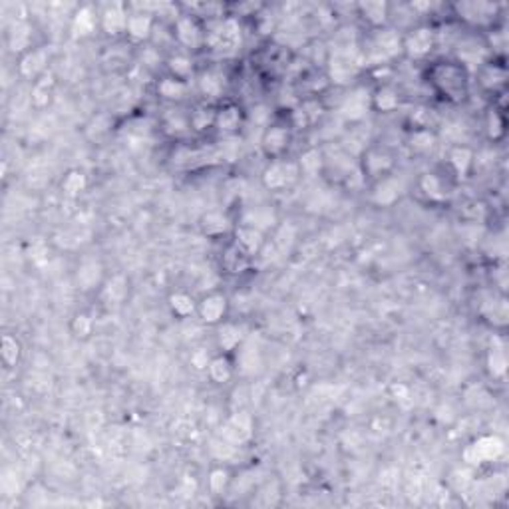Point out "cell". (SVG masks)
<instances>
[{"label":"cell","mask_w":509,"mask_h":509,"mask_svg":"<svg viewBox=\"0 0 509 509\" xmlns=\"http://www.w3.org/2000/svg\"><path fill=\"white\" fill-rule=\"evenodd\" d=\"M428 80L434 86V90L452 104L464 102L470 94V76L459 62H436L428 70Z\"/></svg>","instance_id":"6da1fadb"},{"label":"cell","mask_w":509,"mask_h":509,"mask_svg":"<svg viewBox=\"0 0 509 509\" xmlns=\"http://www.w3.org/2000/svg\"><path fill=\"white\" fill-rule=\"evenodd\" d=\"M241 44V28L235 19H225L213 22L205 28V46L219 52H231Z\"/></svg>","instance_id":"7a4b0ae2"},{"label":"cell","mask_w":509,"mask_h":509,"mask_svg":"<svg viewBox=\"0 0 509 509\" xmlns=\"http://www.w3.org/2000/svg\"><path fill=\"white\" fill-rule=\"evenodd\" d=\"M299 175H301L299 164H292L281 158L267 165V169L263 171V185L271 191H281V189L291 187L292 183L299 180Z\"/></svg>","instance_id":"3957f363"},{"label":"cell","mask_w":509,"mask_h":509,"mask_svg":"<svg viewBox=\"0 0 509 509\" xmlns=\"http://www.w3.org/2000/svg\"><path fill=\"white\" fill-rule=\"evenodd\" d=\"M173 38L187 50H199L205 46V28L191 14H182L173 24Z\"/></svg>","instance_id":"277c9868"},{"label":"cell","mask_w":509,"mask_h":509,"mask_svg":"<svg viewBox=\"0 0 509 509\" xmlns=\"http://www.w3.org/2000/svg\"><path fill=\"white\" fill-rule=\"evenodd\" d=\"M436 46V32L428 26H418L402 38V52L408 58H426Z\"/></svg>","instance_id":"5b68a950"},{"label":"cell","mask_w":509,"mask_h":509,"mask_svg":"<svg viewBox=\"0 0 509 509\" xmlns=\"http://www.w3.org/2000/svg\"><path fill=\"white\" fill-rule=\"evenodd\" d=\"M402 52V38L394 32V30H388V28H380L374 32L372 42H370V48H368V58H372L376 64L386 62L390 58H394L396 54Z\"/></svg>","instance_id":"8992f818"},{"label":"cell","mask_w":509,"mask_h":509,"mask_svg":"<svg viewBox=\"0 0 509 509\" xmlns=\"http://www.w3.org/2000/svg\"><path fill=\"white\" fill-rule=\"evenodd\" d=\"M392 167H394V158L386 149H382V147H370V149L364 151V175H368L372 180H382V177H386L390 173Z\"/></svg>","instance_id":"52a82bcc"},{"label":"cell","mask_w":509,"mask_h":509,"mask_svg":"<svg viewBox=\"0 0 509 509\" xmlns=\"http://www.w3.org/2000/svg\"><path fill=\"white\" fill-rule=\"evenodd\" d=\"M289 144H291V129L287 126H267L261 138V147L265 155H269L271 160H281Z\"/></svg>","instance_id":"ba28073f"},{"label":"cell","mask_w":509,"mask_h":509,"mask_svg":"<svg viewBox=\"0 0 509 509\" xmlns=\"http://www.w3.org/2000/svg\"><path fill=\"white\" fill-rule=\"evenodd\" d=\"M229 309L227 296L221 292H209L197 303V314L205 325H219L223 323Z\"/></svg>","instance_id":"9c48e42d"},{"label":"cell","mask_w":509,"mask_h":509,"mask_svg":"<svg viewBox=\"0 0 509 509\" xmlns=\"http://www.w3.org/2000/svg\"><path fill=\"white\" fill-rule=\"evenodd\" d=\"M127 19H129V12L122 2L108 4L104 12L100 14V26L108 36H120L126 32Z\"/></svg>","instance_id":"30bf717a"},{"label":"cell","mask_w":509,"mask_h":509,"mask_svg":"<svg viewBox=\"0 0 509 509\" xmlns=\"http://www.w3.org/2000/svg\"><path fill=\"white\" fill-rule=\"evenodd\" d=\"M503 452V444L499 437L486 436L473 442L472 446L464 452V457L468 464H484L488 459H493Z\"/></svg>","instance_id":"8fae6325"},{"label":"cell","mask_w":509,"mask_h":509,"mask_svg":"<svg viewBox=\"0 0 509 509\" xmlns=\"http://www.w3.org/2000/svg\"><path fill=\"white\" fill-rule=\"evenodd\" d=\"M370 96H372V94L366 90V88H354V90L350 91L345 100H343V104H340V113H343V118H346L348 122H358V120H362L364 116L368 113V109H370Z\"/></svg>","instance_id":"7c38bea8"},{"label":"cell","mask_w":509,"mask_h":509,"mask_svg":"<svg viewBox=\"0 0 509 509\" xmlns=\"http://www.w3.org/2000/svg\"><path fill=\"white\" fill-rule=\"evenodd\" d=\"M358 72V60L350 52H336L330 60V78L336 84L350 82Z\"/></svg>","instance_id":"4fadbf2b"},{"label":"cell","mask_w":509,"mask_h":509,"mask_svg":"<svg viewBox=\"0 0 509 509\" xmlns=\"http://www.w3.org/2000/svg\"><path fill=\"white\" fill-rule=\"evenodd\" d=\"M155 20L149 12H131L127 19L126 34L131 42H146L153 34Z\"/></svg>","instance_id":"5bb4252c"},{"label":"cell","mask_w":509,"mask_h":509,"mask_svg":"<svg viewBox=\"0 0 509 509\" xmlns=\"http://www.w3.org/2000/svg\"><path fill=\"white\" fill-rule=\"evenodd\" d=\"M235 245L247 257H253V254H257L263 249L265 235H263V231H259V229H254L251 225H245L243 223L241 227H237Z\"/></svg>","instance_id":"9a60e30c"},{"label":"cell","mask_w":509,"mask_h":509,"mask_svg":"<svg viewBox=\"0 0 509 509\" xmlns=\"http://www.w3.org/2000/svg\"><path fill=\"white\" fill-rule=\"evenodd\" d=\"M370 108L380 113H392L400 108V91L390 84H384L372 91L370 96Z\"/></svg>","instance_id":"2e32d148"},{"label":"cell","mask_w":509,"mask_h":509,"mask_svg":"<svg viewBox=\"0 0 509 509\" xmlns=\"http://www.w3.org/2000/svg\"><path fill=\"white\" fill-rule=\"evenodd\" d=\"M455 10L459 12L462 19L472 24H486L495 14V6L488 2H462L455 6Z\"/></svg>","instance_id":"e0dca14e"},{"label":"cell","mask_w":509,"mask_h":509,"mask_svg":"<svg viewBox=\"0 0 509 509\" xmlns=\"http://www.w3.org/2000/svg\"><path fill=\"white\" fill-rule=\"evenodd\" d=\"M241 120L243 113L235 104H223L221 108L215 111V126L223 136H233L237 129L241 127Z\"/></svg>","instance_id":"ac0fdd59"},{"label":"cell","mask_w":509,"mask_h":509,"mask_svg":"<svg viewBox=\"0 0 509 509\" xmlns=\"http://www.w3.org/2000/svg\"><path fill=\"white\" fill-rule=\"evenodd\" d=\"M46 64H48V54L44 50H28L20 58L19 70L24 78L38 80L46 70Z\"/></svg>","instance_id":"d6986e66"},{"label":"cell","mask_w":509,"mask_h":509,"mask_svg":"<svg viewBox=\"0 0 509 509\" xmlns=\"http://www.w3.org/2000/svg\"><path fill=\"white\" fill-rule=\"evenodd\" d=\"M187 91H189V84L173 76H165L158 82V94L165 102H175V104L183 102L187 98Z\"/></svg>","instance_id":"ffe728a7"},{"label":"cell","mask_w":509,"mask_h":509,"mask_svg":"<svg viewBox=\"0 0 509 509\" xmlns=\"http://www.w3.org/2000/svg\"><path fill=\"white\" fill-rule=\"evenodd\" d=\"M197 88L207 100H219L225 91V76L219 70H205L197 80Z\"/></svg>","instance_id":"44dd1931"},{"label":"cell","mask_w":509,"mask_h":509,"mask_svg":"<svg viewBox=\"0 0 509 509\" xmlns=\"http://www.w3.org/2000/svg\"><path fill=\"white\" fill-rule=\"evenodd\" d=\"M398 199H400V185H398V182L394 177H390V175L378 180L374 191H372V201L376 205L388 207V205L396 203Z\"/></svg>","instance_id":"7402d4cb"},{"label":"cell","mask_w":509,"mask_h":509,"mask_svg":"<svg viewBox=\"0 0 509 509\" xmlns=\"http://www.w3.org/2000/svg\"><path fill=\"white\" fill-rule=\"evenodd\" d=\"M96 26H98V19H96L94 10H91L90 6H82V8L76 12V17H74L72 20L74 34L80 38L90 36L91 32L96 30Z\"/></svg>","instance_id":"603a6c76"},{"label":"cell","mask_w":509,"mask_h":509,"mask_svg":"<svg viewBox=\"0 0 509 509\" xmlns=\"http://www.w3.org/2000/svg\"><path fill=\"white\" fill-rule=\"evenodd\" d=\"M450 165L459 177H468L473 165V151L466 146H455L450 151Z\"/></svg>","instance_id":"cb8c5ba5"},{"label":"cell","mask_w":509,"mask_h":509,"mask_svg":"<svg viewBox=\"0 0 509 509\" xmlns=\"http://www.w3.org/2000/svg\"><path fill=\"white\" fill-rule=\"evenodd\" d=\"M360 12H362L364 20L376 28L384 26L388 22V17H390V6L386 2H366V4H360L358 6Z\"/></svg>","instance_id":"d4e9b609"},{"label":"cell","mask_w":509,"mask_h":509,"mask_svg":"<svg viewBox=\"0 0 509 509\" xmlns=\"http://www.w3.org/2000/svg\"><path fill=\"white\" fill-rule=\"evenodd\" d=\"M243 340V330L233 325V323H225L219 327L217 332V345L223 352H233L237 346Z\"/></svg>","instance_id":"484cf974"},{"label":"cell","mask_w":509,"mask_h":509,"mask_svg":"<svg viewBox=\"0 0 509 509\" xmlns=\"http://www.w3.org/2000/svg\"><path fill=\"white\" fill-rule=\"evenodd\" d=\"M52 94H54V80L52 76H42L34 82V88L30 91V100L36 108H44L50 104L52 100Z\"/></svg>","instance_id":"4316f807"},{"label":"cell","mask_w":509,"mask_h":509,"mask_svg":"<svg viewBox=\"0 0 509 509\" xmlns=\"http://www.w3.org/2000/svg\"><path fill=\"white\" fill-rule=\"evenodd\" d=\"M420 191L430 201H444L446 199V187L442 177L436 173H424L420 177Z\"/></svg>","instance_id":"83f0119b"},{"label":"cell","mask_w":509,"mask_h":509,"mask_svg":"<svg viewBox=\"0 0 509 509\" xmlns=\"http://www.w3.org/2000/svg\"><path fill=\"white\" fill-rule=\"evenodd\" d=\"M201 227H203V233L209 237H219L223 233L229 231V219L225 217L223 213L219 211H209L207 215H203L201 219Z\"/></svg>","instance_id":"f1b7e54d"},{"label":"cell","mask_w":509,"mask_h":509,"mask_svg":"<svg viewBox=\"0 0 509 509\" xmlns=\"http://www.w3.org/2000/svg\"><path fill=\"white\" fill-rule=\"evenodd\" d=\"M169 309H171V312H173L175 316L187 318V316H191L193 312H197V303H195L193 296L187 294V292H175V294L169 296Z\"/></svg>","instance_id":"f546056e"},{"label":"cell","mask_w":509,"mask_h":509,"mask_svg":"<svg viewBox=\"0 0 509 509\" xmlns=\"http://www.w3.org/2000/svg\"><path fill=\"white\" fill-rule=\"evenodd\" d=\"M207 372H209V378L215 382V384H227V382L231 380V376H233L231 362L225 356L211 358V362L207 366Z\"/></svg>","instance_id":"4dcf8cb0"},{"label":"cell","mask_w":509,"mask_h":509,"mask_svg":"<svg viewBox=\"0 0 509 509\" xmlns=\"http://www.w3.org/2000/svg\"><path fill=\"white\" fill-rule=\"evenodd\" d=\"M167 70H169V76L187 82V78L193 74V60L187 54H173L167 60Z\"/></svg>","instance_id":"1f68e13d"},{"label":"cell","mask_w":509,"mask_h":509,"mask_svg":"<svg viewBox=\"0 0 509 509\" xmlns=\"http://www.w3.org/2000/svg\"><path fill=\"white\" fill-rule=\"evenodd\" d=\"M164 129L169 136H183L191 129L189 118L183 116L182 111H169L164 118Z\"/></svg>","instance_id":"d6a6232c"},{"label":"cell","mask_w":509,"mask_h":509,"mask_svg":"<svg viewBox=\"0 0 509 509\" xmlns=\"http://www.w3.org/2000/svg\"><path fill=\"white\" fill-rule=\"evenodd\" d=\"M479 82L486 86V88H497L506 82V70L499 68V66H493V64H484L479 68Z\"/></svg>","instance_id":"836d02e7"},{"label":"cell","mask_w":509,"mask_h":509,"mask_svg":"<svg viewBox=\"0 0 509 509\" xmlns=\"http://www.w3.org/2000/svg\"><path fill=\"white\" fill-rule=\"evenodd\" d=\"M251 436V420L247 416H235L227 424V437L233 442H243Z\"/></svg>","instance_id":"e575fe53"},{"label":"cell","mask_w":509,"mask_h":509,"mask_svg":"<svg viewBox=\"0 0 509 509\" xmlns=\"http://www.w3.org/2000/svg\"><path fill=\"white\" fill-rule=\"evenodd\" d=\"M247 254L243 253L237 245L229 247L225 254H223V267L229 271V273H241L245 267H247Z\"/></svg>","instance_id":"d590c367"},{"label":"cell","mask_w":509,"mask_h":509,"mask_svg":"<svg viewBox=\"0 0 509 509\" xmlns=\"http://www.w3.org/2000/svg\"><path fill=\"white\" fill-rule=\"evenodd\" d=\"M86 185H88V177H86L82 171L74 169V171H70V173L64 177V182H62V189H64V193H66V195L76 197V195H80V193L86 189Z\"/></svg>","instance_id":"8d00e7d4"},{"label":"cell","mask_w":509,"mask_h":509,"mask_svg":"<svg viewBox=\"0 0 509 509\" xmlns=\"http://www.w3.org/2000/svg\"><path fill=\"white\" fill-rule=\"evenodd\" d=\"M274 223V215L271 213V209L267 207H259L254 211H249L247 217H245V225H251L259 231H265L267 227H271Z\"/></svg>","instance_id":"74e56055"},{"label":"cell","mask_w":509,"mask_h":509,"mask_svg":"<svg viewBox=\"0 0 509 509\" xmlns=\"http://www.w3.org/2000/svg\"><path fill=\"white\" fill-rule=\"evenodd\" d=\"M0 354H2V360L6 366H14L20 358V343L14 336L4 334L2 343H0Z\"/></svg>","instance_id":"f35d334b"},{"label":"cell","mask_w":509,"mask_h":509,"mask_svg":"<svg viewBox=\"0 0 509 509\" xmlns=\"http://www.w3.org/2000/svg\"><path fill=\"white\" fill-rule=\"evenodd\" d=\"M100 265L96 261H86L80 269H78V281L84 285V289H94L100 281Z\"/></svg>","instance_id":"ab89813d"},{"label":"cell","mask_w":509,"mask_h":509,"mask_svg":"<svg viewBox=\"0 0 509 509\" xmlns=\"http://www.w3.org/2000/svg\"><path fill=\"white\" fill-rule=\"evenodd\" d=\"M189 124H191V129H195V131H205V129L215 126V111L207 108H197L189 116Z\"/></svg>","instance_id":"60d3db41"},{"label":"cell","mask_w":509,"mask_h":509,"mask_svg":"<svg viewBox=\"0 0 509 509\" xmlns=\"http://www.w3.org/2000/svg\"><path fill=\"white\" fill-rule=\"evenodd\" d=\"M8 42H10V50L12 52H24L28 48V42H30V28L26 24H17L12 28L10 36H8Z\"/></svg>","instance_id":"b9f144b4"},{"label":"cell","mask_w":509,"mask_h":509,"mask_svg":"<svg viewBox=\"0 0 509 509\" xmlns=\"http://www.w3.org/2000/svg\"><path fill=\"white\" fill-rule=\"evenodd\" d=\"M229 484H231V473L227 472L225 468L211 470V473H209V490H211V493H215V495L225 493L227 488H229Z\"/></svg>","instance_id":"7bdbcfd3"},{"label":"cell","mask_w":509,"mask_h":509,"mask_svg":"<svg viewBox=\"0 0 509 509\" xmlns=\"http://www.w3.org/2000/svg\"><path fill=\"white\" fill-rule=\"evenodd\" d=\"M72 328L74 336H78V338H88L91 334V328H94V323H91V318L88 314H84V312H80V314H76L72 318Z\"/></svg>","instance_id":"ee69618b"},{"label":"cell","mask_w":509,"mask_h":509,"mask_svg":"<svg viewBox=\"0 0 509 509\" xmlns=\"http://www.w3.org/2000/svg\"><path fill=\"white\" fill-rule=\"evenodd\" d=\"M490 370L493 376H503L506 370H508V358H506V352L501 348H493L490 352Z\"/></svg>","instance_id":"f6af8a7d"},{"label":"cell","mask_w":509,"mask_h":509,"mask_svg":"<svg viewBox=\"0 0 509 509\" xmlns=\"http://www.w3.org/2000/svg\"><path fill=\"white\" fill-rule=\"evenodd\" d=\"M321 165H323V158L316 149H309L299 162L301 171H305V173H316L321 169Z\"/></svg>","instance_id":"bcb514c9"},{"label":"cell","mask_w":509,"mask_h":509,"mask_svg":"<svg viewBox=\"0 0 509 509\" xmlns=\"http://www.w3.org/2000/svg\"><path fill=\"white\" fill-rule=\"evenodd\" d=\"M412 147L416 151H430L434 147V136L428 129H418L412 136Z\"/></svg>","instance_id":"7dc6e473"},{"label":"cell","mask_w":509,"mask_h":509,"mask_svg":"<svg viewBox=\"0 0 509 509\" xmlns=\"http://www.w3.org/2000/svg\"><path fill=\"white\" fill-rule=\"evenodd\" d=\"M503 120L499 118V113H495V111H491L490 118H488V131H490V138H499L501 133H503Z\"/></svg>","instance_id":"c3c4849f"},{"label":"cell","mask_w":509,"mask_h":509,"mask_svg":"<svg viewBox=\"0 0 509 509\" xmlns=\"http://www.w3.org/2000/svg\"><path fill=\"white\" fill-rule=\"evenodd\" d=\"M251 118H253L259 126H269V120H271V109L267 108V106H263V104H259V106H254L253 111H251Z\"/></svg>","instance_id":"681fc988"},{"label":"cell","mask_w":509,"mask_h":509,"mask_svg":"<svg viewBox=\"0 0 509 509\" xmlns=\"http://www.w3.org/2000/svg\"><path fill=\"white\" fill-rule=\"evenodd\" d=\"M209 362H211V358H209V354L203 350V348H199V350H195L193 354H191V364L197 368V370H207V366H209Z\"/></svg>","instance_id":"f907efd6"}]
</instances>
